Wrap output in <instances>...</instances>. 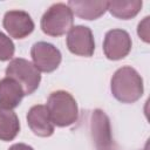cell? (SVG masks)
Listing matches in <instances>:
<instances>
[{
	"label": "cell",
	"instance_id": "cell-6",
	"mask_svg": "<svg viewBox=\"0 0 150 150\" xmlns=\"http://www.w3.org/2000/svg\"><path fill=\"white\" fill-rule=\"evenodd\" d=\"M131 38L124 29H111L107 32L103 41V52L109 60L124 59L131 50Z\"/></svg>",
	"mask_w": 150,
	"mask_h": 150
},
{
	"label": "cell",
	"instance_id": "cell-5",
	"mask_svg": "<svg viewBox=\"0 0 150 150\" xmlns=\"http://www.w3.org/2000/svg\"><path fill=\"white\" fill-rule=\"evenodd\" d=\"M30 56L34 67L42 73L54 71L61 63V52L52 43L39 41L32 46Z\"/></svg>",
	"mask_w": 150,
	"mask_h": 150
},
{
	"label": "cell",
	"instance_id": "cell-15",
	"mask_svg": "<svg viewBox=\"0 0 150 150\" xmlns=\"http://www.w3.org/2000/svg\"><path fill=\"white\" fill-rule=\"evenodd\" d=\"M13 41L2 32H0V61H8L14 55Z\"/></svg>",
	"mask_w": 150,
	"mask_h": 150
},
{
	"label": "cell",
	"instance_id": "cell-9",
	"mask_svg": "<svg viewBox=\"0 0 150 150\" xmlns=\"http://www.w3.org/2000/svg\"><path fill=\"white\" fill-rule=\"evenodd\" d=\"M2 25L9 36L14 39H23L34 30V22L25 11L14 9L7 12L4 16Z\"/></svg>",
	"mask_w": 150,
	"mask_h": 150
},
{
	"label": "cell",
	"instance_id": "cell-7",
	"mask_svg": "<svg viewBox=\"0 0 150 150\" xmlns=\"http://www.w3.org/2000/svg\"><path fill=\"white\" fill-rule=\"evenodd\" d=\"M67 47L69 52L75 55L86 57L91 56L95 50V41L91 29L81 25L71 27L67 35Z\"/></svg>",
	"mask_w": 150,
	"mask_h": 150
},
{
	"label": "cell",
	"instance_id": "cell-14",
	"mask_svg": "<svg viewBox=\"0 0 150 150\" xmlns=\"http://www.w3.org/2000/svg\"><path fill=\"white\" fill-rule=\"evenodd\" d=\"M143 2L141 0L129 1H108V11L111 15L118 19L128 20L138 14Z\"/></svg>",
	"mask_w": 150,
	"mask_h": 150
},
{
	"label": "cell",
	"instance_id": "cell-10",
	"mask_svg": "<svg viewBox=\"0 0 150 150\" xmlns=\"http://www.w3.org/2000/svg\"><path fill=\"white\" fill-rule=\"evenodd\" d=\"M27 123L34 135L40 137H49L54 132V124L50 121L46 105H33L27 112Z\"/></svg>",
	"mask_w": 150,
	"mask_h": 150
},
{
	"label": "cell",
	"instance_id": "cell-16",
	"mask_svg": "<svg viewBox=\"0 0 150 150\" xmlns=\"http://www.w3.org/2000/svg\"><path fill=\"white\" fill-rule=\"evenodd\" d=\"M149 19H150L149 16H145L143 21L138 23V28H137L138 36L146 43L149 42Z\"/></svg>",
	"mask_w": 150,
	"mask_h": 150
},
{
	"label": "cell",
	"instance_id": "cell-1",
	"mask_svg": "<svg viewBox=\"0 0 150 150\" xmlns=\"http://www.w3.org/2000/svg\"><path fill=\"white\" fill-rule=\"evenodd\" d=\"M112 96L122 103H134L143 95V79L131 67L118 68L110 81Z\"/></svg>",
	"mask_w": 150,
	"mask_h": 150
},
{
	"label": "cell",
	"instance_id": "cell-3",
	"mask_svg": "<svg viewBox=\"0 0 150 150\" xmlns=\"http://www.w3.org/2000/svg\"><path fill=\"white\" fill-rule=\"evenodd\" d=\"M74 14L68 5L57 2L52 5L41 18V29L49 36H61L70 30Z\"/></svg>",
	"mask_w": 150,
	"mask_h": 150
},
{
	"label": "cell",
	"instance_id": "cell-13",
	"mask_svg": "<svg viewBox=\"0 0 150 150\" xmlns=\"http://www.w3.org/2000/svg\"><path fill=\"white\" fill-rule=\"evenodd\" d=\"M20 131V122L16 114L12 109L0 107V139L12 141Z\"/></svg>",
	"mask_w": 150,
	"mask_h": 150
},
{
	"label": "cell",
	"instance_id": "cell-17",
	"mask_svg": "<svg viewBox=\"0 0 150 150\" xmlns=\"http://www.w3.org/2000/svg\"><path fill=\"white\" fill-rule=\"evenodd\" d=\"M8 150H34L30 145H27L25 143H16V144H13Z\"/></svg>",
	"mask_w": 150,
	"mask_h": 150
},
{
	"label": "cell",
	"instance_id": "cell-12",
	"mask_svg": "<svg viewBox=\"0 0 150 150\" xmlns=\"http://www.w3.org/2000/svg\"><path fill=\"white\" fill-rule=\"evenodd\" d=\"M67 5L71 9L73 14L75 13V15L84 20H96L108 11V1L70 0Z\"/></svg>",
	"mask_w": 150,
	"mask_h": 150
},
{
	"label": "cell",
	"instance_id": "cell-11",
	"mask_svg": "<svg viewBox=\"0 0 150 150\" xmlns=\"http://www.w3.org/2000/svg\"><path fill=\"white\" fill-rule=\"evenodd\" d=\"M25 96L22 87L11 77L0 80V107L5 109H13L18 107Z\"/></svg>",
	"mask_w": 150,
	"mask_h": 150
},
{
	"label": "cell",
	"instance_id": "cell-4",
	"mask_svg": "<svg viewBox=\"0 0 150 150\" xmlns=\"http://www.w3.org/2000/svg\"><path fill=\"white\" fill-rule=\"evenodd\" d=\"M7 77L15 80L23 89L25 95L33 94L41 81L40 71L34 67V64L21 57L13 59L6 68Z\"/></svg>",
	"mask_w": 150,
	"mask_h": 150
},
{
	"label": "cell",
	"instance_id": "cell-2",
	"mask_svg": "<svg viewBox=\"0 0 150 150\" xmlns=\"http://www.w3.org/2000/svg\"><path fill=\"white\" fill-rule=\"evenodd\" d=\"M46 108L52 123L56 127H69L79 118L77 103L73 95L64 90L50 93Z\"/></svg>",
	"mask_w": 150,
	"mask_h": 150
},
{
	"label": "cell",
	"instance_id": "cell-8",
	"mask_svg": "<svg viewBox=\"0 0 150 150\" xmlns=\"http://www.w3.org/2000/svg\"><path fill=\"white\" fill-rule=\"evenodd\" d=\"M90 131L97 150H112L114 143L111 137V128L109 117L101 109L91 112Z\"/></svg>",
	"mask_w": 150,
	"mask_h": 150
}]
</instances>
